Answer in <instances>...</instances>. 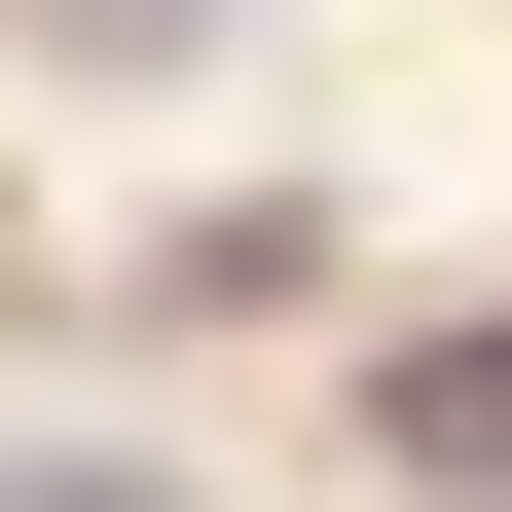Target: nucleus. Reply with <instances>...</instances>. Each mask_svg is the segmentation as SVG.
Returning a JSON list of instances; mask_svg holds the SVG:
<instances>
[{
    "instance_id": "nucleus-1",
    "label": "nucleus",
    "mask_w": 512,
    "mask_h": 512,
    "mask_svg": "<svg viewBox=\"0 0 512 512\" xmlns=\"http://www.w3.org/2000/svg\"><path fill=\"white\" fill-rule=\"evenodd\" d=\"M366 476H403V512H512V293H476V330H403V366H366Z\"/></svg>"
},
{
    "instance_id": "nucleus-2",
    "label": "nucleus",
    "mask_w": 512,
    "mask_h": 512,
    "mask_svg": "<svg viewBox=\"0 0 512 512\" xmlns=\"http://www.w3.org/2000/svg\"><path fill=\"white\" fill-rule=\"evenodd\" d=\"M0 512H183V476H147V439H0Z\"/></svg>"
}]
</instances>
